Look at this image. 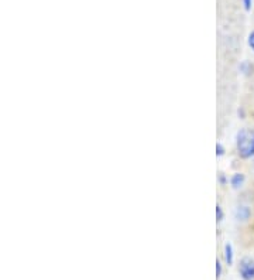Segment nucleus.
<instances>
[{
    "label": "nucleus",
    "mask_w": 254,
    "mask_h": 280,
    "mask_svg": "<svg viewBox=\"0 0 254 280\" xmlns=\"http://www.w3.org/2000/svg\"><path fill=\"white\" fill-rule=\"evenodd\" d=\"M237 151L243 159L254 156V132L243 129L237 135Z\"/></svg>",
    "instance_id": "f257e3e1"
},
{
    "label": "nucleus",
    "mask_w": 254,
    "mask_h": 280,
    "mask_svg": "<svg viewBox=\"0 0 254 280\" xmlns=\"http://www.w3.org/2000/svg\"><path fill=\"white\" fill-rule=\"evenodd\" d=\"M239 273L243 280H254V259L244 256L239 263Z\"/></svg>",
    "instance_id": "f03ea898"
},
{
    "label": "nucleus",
    "mask_w": 254,
    "mask_h": 280,
    "mask_svg": "<svg viewBox=\"0 0 254 280\" xmlns=\"http://www.w3.org/2000/svg\"><path fill=\"white\" fill-rule=\"evenodd\" d=\"M224 261L228 265H232L233 263V249H232V245L230 243H226L224 245Z\"/></svg>",
    "instance_id": "7ed1b4c3"
},
{
    "label": "nucleus",
    "mask_w": 254,
    "mask_h": 280,
    "mask_svg": "<svg viewBox=\"0 0 254 280\" xmlns=\"http://www.w3.org/2000/svg\"><path fill=\"white\" fill-rule=\"evenodd\" d=\"M243 181H244V177L240 173H236L233 177H232V186L237 188V187H240L243 184Z\"/></svg>",
    "instance_id": "20e7f679"
},
{
    "label": "nucleus",
    "mask_w": 254,
    "mask_h": 280,
    "mask_svg": "<svg viewBox=\"0 0 254 280\" xmlns=\"http://www.w3.org/2000/svg\"><path fill=\"white\" fill-rule=\"evenodd\" d=\"M237 214H239V217L240 218H248V214H250V212H248V210L246 207H242V208L237 211Z\"/></svg>",
    "instance_id": "39448f33"
},
{
    "label": "nucleus",
    "mask_w": 254,
    "mask_h": 280,
    "mask_svg": "<svg viewBox=\"0 0 254 280\" xmlns=\"http://www.w3.org/2000/svg\"><path fill=\"white\" fill-rule=\"evenodd\" d=\"M216 274L217 277H220V274H222V263H220V261L216 262Z\"/></svg>",
    "instance_id": "423d86ee"
},
{
    "label": "nucleus",
    "mask_w": 254,
    "mask_h": 280,
    "mask_svg": "<svg viewBox=\"0 0 254 280\" xmlns=\"http://www.w3.org/2000/svg\"><path fill=\"white\" fill-rule=\"evenodd\" d=\"M248 45L251 47V50L254 51V31L248 36Z\"/></svg>",
    "instance_id": "0eeeda50"
},
{
    "label": "nucleus",
    "mask_w": 254,
    "mask_h": 280,
    "mask_svg": "<svg viewBox=\"0 0 254 280\" xmlns=\"http://www.w3.org/2000/svg\"><path fill=\"white\" fill-rule=\"evenodd\" d=\"M216 215H217V221H222V218H223V212H222V208L217 206L216 208Z\"/></svg>",
    "instance_id": "6e6552de"
},
{
    "label": "nucleus",
    "mask_w": 254,
    "mask_h": 280,
    "mask_svg": "<svg viewBox=\"0 0 254 280\" xmlns=\"http://www.w3.org/2000/svg\"><path fill=\"white\" fill-rule=\"evenodd\" d=\"M217 155L220 156V155H223V147H222V146H220V144H217Z\"/></svg>",
    "instance_id": "1a4fd4ad"
}]
</instances>
